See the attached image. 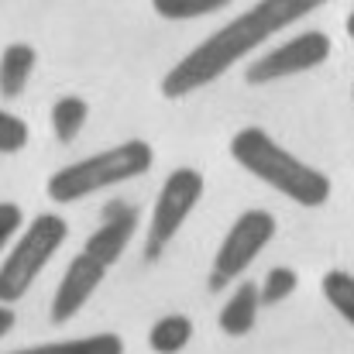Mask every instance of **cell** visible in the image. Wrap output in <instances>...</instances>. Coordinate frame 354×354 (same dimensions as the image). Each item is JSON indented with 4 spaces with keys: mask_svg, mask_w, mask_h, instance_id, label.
<instances>
[{
    "mask_svg": "<svg viewBox=\"0 0 354 354\" xmlns=\"http://www.w3.org/2000/svg\"><path fill=\"white\" fill-rule=\"evenodd\" d=\"M193 341V320L183 313H169L151 324L148 330V348L155 354H179Z\"/></svg>",
    "mask_w": 354,
    "mask_h": 354,
    "instance_id": "cell-13",
    "label": "cell"
},
{
    "mask_svg": "<svg viewBox=\"0 0 354 354\" xmlns=\"http://www.w3.org/2000/svg\"><path fill=\"white\" fill-rule=\"evenodd\" d=\"M7 354H124L120 334H86L73 341H48V344H31Z\"/></svg>",
    "mask_w": 354,
    "mask_h": 354,
    "instance_id": "cell-12",
    "label": "cell"
},
{
    "mask_svg": "<svg viewBox=\"0 0 354 354\" xmlns=\"http://www.w3.org/2000/svg\"><path fill=\"white\" fill-rule=\"evenodd\" d=\"M258 310H261V299H258V282H241L231 299L224 303L221 310V330L227 337H244L254 330V320H258Z\"/></svg>",
    "mask_w": 354,
    "mask_h": 354,
    "instance_id": "cell-11",
    "label": "cell"
},
{
    "mask_svg": "<svg viewBox=\"0 0 354 354\" xmlns=\"http://www.w3.org/2000/svg\"><path fill=\"white\" fill-rule=\"evenodd\" d=\"M231 158L244 172L261 179L265 186L279 189L286 200L299 207H324L334 193V183L327 172L313 169L310 162L296 158L289 148H282L268 131L261 127H241L231 138Z\"/></svg>",
    "mask_w": 354,
    "mask_h": 354,
    "instance_id": "cell-2",
    "label": "cell"
},
{
    "mask_svg": "<svg viewBox=\"0 0 354 354\" xmlns=\"http://www.w3.org/2000/svg\"><path fill=\"white\" fill-rule=\"evenodd\" d=\"M324 3H330V0H258L254 7L237 14L234 21H227L221 31L203 38L193 52H186L162 76V86H158L162 97L183 100V97L210 86L214 80L231 73L241 59H248L254 48H261L272 35L286 31L289 24L303 21L306 14H313Z\"/></svg>",
    "mask_w": 354,
    "mask_h": 354,
    "instance_id": "cell-1",
    "label": "cell"
},
{
    "mask_svg": "<svg viewBox=\"0 0 354 354\" xmlns=\"http://www.w3.org/2000/svg\"><path fill=\"white\" fill-rule=\"evenodd\" d=\"M275 237V217L268 210H244L231 224V231L224 234L217 254H214V268H210V292H221L227 282L241 279V272H248V265L261 254V248Z\"/></svg>",
    "mask_w": 354,
    "mask_h": 354,
    "instance_id": "cell-6",
    "label": "cell"
},
{
    "mask_svg": "<svg viewBox=\"0 0 354 354\" xmlns=\"http://www.w3.org/2000/svg\"><path fill=\"white\" fill-rule=\"evenodd\" d=\"M66 237H69V224L59 214H38L31 224H24L21 237L0 261V306L17 303L35 286V279L45 272L52 254L66 244Z\"/></svg>",
    "mask_w": 354,
    "mask_h": 354,
    "instance_id": "cell-4",
    "label": "cell"
},
{
    "mask_svg": "<svg viewBox=\"0 0 354 354\" xmlns=\"http://www.w3.org/2000/svg\"><path fill=\"white\" fill-rule=\"evenodd\" d=\"M320 292H324V299L348 320L354 327V275L351 272H344V268H330V272H324V279H320Z\"/></svg>",
    "mask_w": 354,
    "mask_h": 354,
    "instance_id": "cell-15",
    "label": "cell"
},
{
    "mask_svg": "<svg viewBox=\"0 0 354 354\" xmlns=\"http://www.w3.org/2000/svg\"><path fill=\"white\" fill-rule=\"evenodd\" d=\"M104 279H107V268H104L97 258H90V254L80 251V254L66 265V272H62V282H59V289H55V296H52L48 320H52L55 327L76 320V313L90 303V296L100 289Z\"/></svg>",
    "mask_w": 354,
    "mask_h": 354,
    "instance_id": "cell-8",
    "label": "cell"
},
{
    "mask_svg": "<svg viewBox=\"0 0 354 354\" xmlns=\"http://www.w3.org/2000/svg\"><path fill=\"white\" fill-rule=\"evenodd\" d=\"M138 231V207L124 203V200H111L104 210H100V227L86 237L83 244V254L97 258L104 268H111L124 254V248L131 244V237Z\"/></svg>",
    "mask_w": 354,
    "mask_h": 354,
    "instance_id": "cell-9",
    "label": "cell"
},
{
    "mask_svg": "<svg viewBox=\"0 0 354 354\" xmlns=\"http://www.w3.org/2000/svg\"><path fill=\"white\" fill-rule=\"evenodd\" d=\"M203 189H207V183H203V172H196V169H176L165 176L158 200L151 207L148 231H145V261H158L165 254V248L183 231L186 217L203 200Z\"/></svg>",
    "mask_w": 354,
    "mask_h": 354,
    "instance_id": "cell-5",
    "label": "cell"
},
{
    "mask_svg": "<svg viewBox=\"0 0 354 354\" xmlns=\"http://www.w3.org/2000/svg\"><path fill=\"white\" fill-rule=\"evenodd\" d=\"M296 286H299V275H296L292 268H286V265L268 268V275H265V279H261V286H258V299H261V306L286 303V299L296 292Z\"/></svg>",
    "mask_w": 354,
    "mask_h": 354,
    "instance_id": "cell-17",
    "label": "cell"
},
{
    "mask_svg": "<svg viewBox=\"0 0 354 354\" xmlns=\"http://www.w3.org/2000/svg\"><path fill=\"white\" fill-rule=\"evenodd\" d=\"M90 118V104L83 100V97H59L55 104H52V131H55V138L62 141V145H69V141H76L80 138V131H83V124Z\"/></svg>",
    "mask_w": 354,
    "mask_h": 354,
    "instance_id": "cell-14",
    "label": "cell"
},
{
    "mask_svg": "<svg viewBox=\"0 0 354 354\" xmlns=\"http://www.w3.org/2000/svg\"><path fill=\"white\" fill-rule=\"evenodd\" d=\"M344 28H348V35H351V38H354V10H351V14H348V21H344Z\"/></svg>",
    "mask_w": 354,
    "mask_h": 354,
    "instance_id": "cell-21",
    "label": "cell"
},
{
    "mask_svg": "<svg viewBox=\"0 0 354 354\" xmlns=\"http://www.w3.org/2000/svg\"><path fill=\"white\" fill-rule=\"evenodd\" d=\"M234 0H151L155 14L165 21H193V17H207L217 14L224 7H231Z\"/></svg>",
    "mask_w": 354,
    "mask_h": 354,
    "instance_id": "cell-16",
    "label": "cell"
},
{
    "mask_svg": "<svg viewBox=\"0 0 354 354\" xmlns=\"http://www.w3.org/2000/svg\"><path fill=\"white\" fill-rule=\"evenodd\" d=\"M14 324H17L14 310H10V306H0V337H7V334L14 330Z\"/></svg>",
    "mask_w": 354,
    "mask_h": 354,
    "instance_id": "cell-20",
    "label": "cell"
},
{
    "mask_svg": "<svg viewBox=\"0 0 354 354\" xmlns=\"http://www.w3.org/2000/svg\"><path fill=\"white\" fill-rule=\"evenodd\" d=\"M351 93H354V90H351Z\"/></svg>",
    "mask_w": 354,
    "mask_h": 354,
    "instance_id": "cell-22",
    "label": "cell"
},
{
    "mask_svg": "<svg viewBox=\"0 0 354 354\" xmlns=\"http://www.w3.org/2000/svg\"><path fill=\"white\" fill-rule=\"evenodd\" d=\"M151 162H155V151H151L148 141H141V138L120 141V145L100 151V155L80 158V162L52 172L48 200H55V203L86 200L100 189H111V186H120V183H131V179L145 176L151 169Z\"/></svg>",
    "mask_w": 354,
    "mask_h": 354,
    "instance_id": "cell-3",
    "label": "cell"
},
{
    "mask_svg": "<svg viewBox=\"0 0 354 354\" xmlns=\"http://www.w3.org/2000/svg\"><path fill=\"white\" fill-rule=\"evenodd\" d=\"M330 35L327 31H303L289 41H282L279 48L265 52L261 59L248 62L244 69V83L248 86H268L275 80H289L299 73H310L317 66H324L330 59Z\"/></svg>",
    "mask_w": 354,
    "mask_h": 354,
    "instance_id": "cell-7",
    "label": "cell"
},
{
    "mask_svg": "<svg viewBox=\"0 0 354 354\" xmlns=\"http://www.w3.org/2000/svg\"><path fill=\"white\" fill-rule=\"evenodd\" d=\"M28 138H31V131H28L24 120L17 118V114H10V111H0V155L24 151Z\"/></svg>",
    "mask_w": 354,
    "mask_h": 354,
    "instance_id": "cell-18",
    "label": "cell"
},
{
    "mask_svg": "<svg viewBox=\"0 0 354 354\" xmlns=\"http://www.w3.org/2000/svg\"><path fill=\"white\" fill-rule=\"evenodd\" d=\"M35 62H38V52L28 41H10L0 52V97L3 100H17L24 93L35 73Z\"/></svg>",
    "mask_w": 354,
    "mask_h": 354,
    "instance_id": "cell-10",
    "label": "cell"
},
{
    "mask_svg": "<svg viewBox=\"0 0 354 354\" xmlns=\"http://www.w3.org/2000/svg\"><path fill=\"white\" fill-rule=\"evenodd\" d=\"M24 227V214H21V207L17 203H0V254H3V248L10 244V237L17 234Z\"/></svg>",
    "mask_w": 354,
    "mask_h": 354,
    "instance_id": "cell-19",
    "label": "cell"
}]
</instances>
